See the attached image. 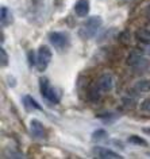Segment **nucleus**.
I'll list each match as a JSON object with an SVG mask.
<instances>
[{
	"mask_svg": "<svg viewBox=\"0 0 150 159\" xmlns=\"http://www.w3.org/2000/svg\"><path fill=\"white\" fill-rule=\"evenodd\" d=\"M39 90H41L43 100L47 101V104L57 105L61 101V92L50 84L49 78L46 77L39 78Z\"/></svg>",
	"mask_w": 150,
	"mask_h": 159,
	"instance_id": "nucleus-1",
	"label": "nucleus"
},
{
	"mask_svg": "<svg viewBox=\"0 0 150 159\" xmlns=\"http://www.w3.org/2000/svg\"><path fill=\"white\" fill-rule=\"evenodd\" d=\"M101 25H103V19L99 16V15H92V16H89L85 20L84 25L80 27V30H78V33H77L78 37L82 38L84 41L91 39L97 34V31L101 27Z\"/></svg>",
	"mask_w": 150,
	"mask_h": 159,
	"instance_id": "nucleus-2",
	"label": "nucleus"
},
{
	"mask_svg": "<svg viewBox=\"0 0 150 159\" xmlns=\"http://www.w3.org/2000/svg\"><path fill=\"white\" fill-rule=\"evenodd\" d=\"M53 57V51L49 46L42 45L38 47V51L35 54V67L38 71H45L46 67L49 66L50 61Z\"/></svg>",
	"mask_w": 150,
	"mask_h": 159,
	"instance_id": "nucleus-3",
	"label": "nucleus"
},
{
	"mask_svg": "<svg viewBox=\"0 0 150 159\" xmlns=\"http://www.w3.org/2000/svg\"><path fill=\"white\" fill-rule=\"evenodd\" d=\"M49 42L56 47L57 50H65L69 46V38L68 35L62 31H53L49 34Z\"/></svg>",
	"mask_w": 150,
	"mask_h": 159,
	"instance_id": "nucleus-4",
	"label": "nucleus"
},
{
	"mask_svg": "<svg viewBox=\"0 0 150 159\" xmlns=\"http://www.w3.org/2000/svg\"><path fill=\"white\" fill-rule=\"evenodd\" d=\"M95 85L97 86V89L101 93H107L114 88V75L110 73H103L96 80Z\"/></svg>",
	"mask_w": 150,
	"mask_h": 159,
	"instance_id": "nucleus-5",
	"label": "nucleus"
},
{
	"mask_svg": "<svg viewBox=\"0 0 150 159\" xmlns=\"http://www.w3.org/2000/svg\"><path fill=\"white\" fill-rule=\"evenodd\" d=\"M92 152L95 154L96 158H100V159H122L120 154L115 152V151L110 150V148H105L103 146H96L92 148Z\"/></svg>",
	"mask_w": 150,
	"mask_h": 159,
	"instance_id": "nucleus-6",
	"label": "nucleus"
},
{
	"mask_svg": "<svg viewBox=\"0 0 150 159\" xmlns=\"http://www.w3.org/2000/svg\"><path fill=\"white\" fill-rule=\"evenodd\" d=\"M29 127H30V132L34 138H37V139L46 138V128L42 124V121H39L38 119H31L29 123Z\"/></svg>",
	"mask_w": 150,
	"mask_h": 159,
	"instance_id": "nucleus-7",
	"label": "nucleus"
},
{
	"mask_svg": "<svg viewBox=\"0 0 150 159\" xmlns=\"http://www.w3.org/2000/svg\"><path fill=\"white\" fill-rule=\"evenodd\" d=\"M74 14L78 18H85L89 14V2L88 0H77L74 4Z\"/></svg>",
	"mask_w": 150,
	"mask_h": 159,
	"instance_id": "nucleus-8",
	"label": "nucleus"
},
{
	"mask_svg": "<svg viewBox=\"0 0 150 159\" xmlns=\"http://www.w3.org/2000/svg\"><path fill=\"white\" fill-rule=\"evenodd\" d=\"M143 54H145V50H141V49H138V47H135V49H133L129 53L127 58H126V63H127L129 66H134L135 63H138L143 58Z\"/></svg>",
	"mask_w": 150,
	"mask_h": 159,
	"instance_id": "nucleus-9",
	"label": "nucleus"
},
{
	"mask_svg": "<svg viewBox=\"0 0 150 159\" xmlns=\"http://www.w3.org/2000/svg\"><path fill=\"white\" fill-rule=\"evenodd\" d=\"M11 20H12V18H11V11L8 7L3 6L2 8H0V22H2V27H6L8 26Z\"/></svg>",
	"mask_w": 150,
	"mask_h": 159,
	"instance_id": "nucleus-10",
	"label": "nucleus"
},
{
	"mask_svg": "<svg viewBox=\"0 0 150 159\" xmlns=\"http://www.w3.org/2000/svg\"><path fill=\"white\" fill-rule=\"evenodd\" d=\"M23 105H25L26 109H37V111H42V107L39 102H37L30 94H26L23 96Z\"/></svg>",
	"mask_w": 150,
	"mask_h": 159,
	"instance_id": "nucleus-11",
	"label": "nucleus"
},
{
	"mask_svg": "<svg viewBox=\"0 0 150 159\" xmlns=\"http://www.w3.org/2000/svg\"><path fill=\"white\" fill-rule=\"evenodd\" d=\"M138 93H149L150 92V80H139L133 86Z\"/></svg>",
	"mask_w": 150,
	"mask_h": 159,
	"instance_id": "nucleus-12",
	"label": "nucleus"
},
{
	"mask_svg": "<svg viewBox=\"0 0 150 159\" xmlns=\"http://www.w3.org/2000/svg\"><path fill=\"white\" fill-rule=\"evenodd\" d=\"M135 39L137 41H139L141 43H145V45L150 43V30H148V29H138L135 31Z\"/></svg>",
	"mask_w": 150,
	"mask_h": 159,
	"instance_id": "nucleus-13",
	"label": "nucleus"
},
{
	"mask_svg": "<svg viewBox=\"0 0 150 159\" xmlns=\"http://www.w3.org/2000/svg\"><path fill=\"white\" fill-rule=\"evenodd\" d=\"M87 97H88V100L91 102H97L99 100H100V97H101V92L97 89V86L93 84L88 89V92H87Z\"/></svg>",
	"mask_w": 150,
	"mask_h": 159,
	"instance_id": "nucleus-14",
	"label": "nucleus"
},
{
	"mask_svg": "<svg viewBox=\"0 0 150 159\" xmlns=\"http://www.w3.org/2000/svg\"><path fill=\"white\" fill-rule=\"evenodd\" d=\"M107 138H108V132H107L105 129H103V128L95 129L93 132H92V135H91V139H92L93 142H96V143L103 142V140H105Z\"/></svg>",
	"mask_w": 150,
	"mask_h": 159,
	"instance_id": "nucleus-15",
	"label": "nucleus"
},
{
	"mask_svg": "<svg viewBox=\"0 0 150 159\" xmlns=\"http://www.w3.org/2000/svg\"><path fill=\"white\" fill-rule=\"evenodd\" d=\"M120 115L116 113V112H104V113H99L97 115V119L103 120L105 123H111V121H115L116 119H119Z\"/></svg>",
	"mask_w": 150,
	"mask_h": 159,
	"instance_id": "nucleus-16",
	"label": "nucleus"
},
{
	"mask_svg": "<svg viewBox=\"0 0 150 159\" xmlns=\"http://www.w3.org/2000/svg\"><path fill=\"white\" fill-rule=\"evenodd\" d=\"M129 142L133 143V144H135V146H139V147H146L148 146V142H146L143 138L137 136V135H131V136H129Z\"/></svg>",
	"mask_w": 150,
	"mask_h": 159,
	"instance_id": "nucleus-17",
	"label": "nucleus"
},
{
	"mask_svg": "<svg viewBox=\"0 0 150 159\" xmlns=\"http://www.w3.org/2000/svg\"><path fill=\"white\" fill-rule=\"evenodd\" d=\"M148 66H149V61H146L145 58H142L139 62L135 63L133 67H134V71H143L148 69Z\"/></svg>",
	"mask_w": 150,
	"mask_h": 159,
	"instance_id": "nucleus-18",
	"label": "nucleus"
},
{
	"mask_svg": "<svg viewBox=\"0 0 150 159\" xmlns=\"http://www.w3.org/2000/svg\"><path fill=\"white\" fill-rule=\"evenodd\" d=\"M0 61H2V67H6L8 66V54H7V51L4 47H0Z\"/></svg>",
	"mask_w": 150,
	"mask_h": 159,
	"instance_id": "nucleus-19",
	"label": "nucleus"
},
{
	"mask_svg": "<svg viewBox=\"0 0 150 159\" xmlns=\"http://www.w3.org/2000/svg\"><path fill=\"white\" fill-rule=\"evenodd\" d=\"M139 109L142 112H150V98H143L139 102Z\"/></svg>",
	"mask_w": 150,
	"mask_h": 159,
	"instance_id": "nucleus-20",
	"label": "nucleus"
},
{
	"mask_svg": "<svg viewBox=\"0 0 150 159\" xmlns=\"http://www.w3.org/2000/svg\"><path fill=\"white\" fill-rule=\"evenodd\" d=\"M6 81H7V84H8L11 88H15V86H16V78H15L14 75H7Z\"/></svg>",
	"mask_w": 150,
	"mask_h": 159,
	"instance_id": "nucleus-21",
	"label": "nucleus"
},
{
	"mask_svg": "<svg viewBox=\"0 0 150 159\" xmlns=\"http://www.w3.org/2000/svg\"><path fill=\"white\" fill-rule=\"evenodd\" d=\"M120 41L123 43H126V45L130 43V34H129V31H124V33L120 35Z\"/></svg>",
	"mask_w": 150,
	"mask_h": 159,
	"instance_id": "nucleus-22",
	"label": "nucleus"
},
{
	"mask_svg": "<svg viewBox=\"0 0 150 159\" xmlns=\"http://www.w3.org/2000/svg\"><path fill=\"white\" fill-rule=\"evenodd\" d=\"M143 50H145V54L150 57V43H148V45L145 46V49H143Z\"/></svg>",
	"mask_w": 150,
	"mask_h": 159,
	"instance_id": "nucleus-23",
	"label": "nucleus"
},
{
	"mask_svg": "<svg viewBox=\"0 0 150 159\" xmlns=\"http://www.w3.org/2000/svg\"><path fill=\"white\" fill-rule=\"evenodd\" d=\"M142 132L146 134V135H150V127H145V128H142Z\"/></svg>",
	"mask_w": 150,
	"mask_h": 159,
	"instance_id": "nucleus-24",
	"label": "nucleus"
},
{
	"mask_svg": "<svg viewBox=\"0 0 150 159\" xmlns=\"http://www.w3.org/2000/svg\"><path fill=\"white\" fill-rule=\"evenodd\" d=\"M148 19H149V20H150V6L148 7Z\"/></svg>",
	"mask_w": 150,
	"mask_h": 159,
	"instance_id": "nucleus-25",
	"label": "nucleus"
},
{
	"mask_svg": "<svg viewBox=\"0 0 150 159\" xmlns=\"http://www.w3.org/2000/svg\"><path fill=\"white\" fill-rule=\"evenodd\" d=\"M149 155H150V154H149Z\"/></svg>",
	"mask_w": 150,
	"mask_h": 159,
	"instance_id": "nucleus-26",
	"label": "nucleus"
}]
</instances>
